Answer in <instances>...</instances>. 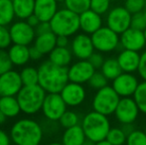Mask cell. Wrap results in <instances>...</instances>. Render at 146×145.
Masks as SVG:
<instances>
[{
  "label": "cell",
  "mask_w": 146,
  "mask_h": 145,
  "mask_svg": "<svg viewBox=\"0 0 146 145\" xmlns=\"http://www.w3.org/2000/svg\"><path fill=\"white\" fill-rule=\"evenodd\" d=\"M100 72L104 75V77L108 79V81H113L114 79H116L119 75H121L123 72L121 70L119 63L117 61V59L113 58H108L104 61V65H102Z\"/></svg>",
  "instance_id": "28"
},
{
  "label": "cell",
  "mask_w": 146,
  "mask_h": 145,
  "mask_svg": "<svg viewBox=\"0 0 146 145\" xmlns=\"http://www.w3.org/2000/svg\"><path fill=\"white\" fill-rule=\"evenodd\" d=\"M67 107L61 93H47L41 111L50 121H59L62 115L67 111Z\"/></svg>",
  "instance_id": "9"
},
{
  "label": "cell",
  "mask_w": 146,
  "mask_h": 145,
  "mask_svg": "<svg viewBox=\"0 0 146 145\" xmlns=\"http://www.w3.org/2000/svg\"><path fill=\"white\" fill-rule=\"evenodd\" d=\"M138 73L140 77H142L144 81H146V51L141 54L140 56V63H139L138 67Z\"/></svg>",
  "instance_id": "43"
},
{
  "label": "cell",
  "mask_w": 146,
  "mask_h": 145,
  "mask_svg": "<svg viewBox=\"0 0 146 145\" xmlns=\"http://www.w3.org/2000/svg\"><path fill=\"white\" fill-rule=\"evenodd\" d=\"M84 145H88V144H87V143H85V144H84Z\"/></svg>",
  "instance_id": "56"
},
{
  "label": "cell",
  "mask_w": 146,
  "mask_h": 145,
  "mask_svg": "<svg viewBox=\"0 0 146 145\" xmlns=\"http://www.w3.org/2000/svg\"><path fill=\"white\" fill-rule=\"evenodd\" d=\"M35 32H36V36L49 33V32H53L50 22H40L39 25L35 28Z\"/></svg>",
  "instance_id": "42"
},
{
  "label": "cell",
  "mask_w": 146,
  "mask_h": 145,
  "mask_svg": "<svg viewBox=\"0 0 146 145\" xmlns=\"http://www.w3.org/2000/svg\"><path fill=\"white\" fill-rule=\"evenodd\" d=\"M124 7L131 14L143 12L146 7V0H125Z\"/></svg>",
  "instance_id": "37"
},
{
  "label": "cell",
  "mask_w": 146,
  "mask_h": 145,
  "mask_svg": "<svg viewBox=\"0 0 146 145\" xmlns=\"http://www.w3.org/2000/svg\"><path fill=\"white\" fill-rule=\"evenodd\" d=\"M12 67H13V64L10 61L8 52L6 50L0 49V75L12 70Z\"/></svg>",
  "instance_id": "40"
},
{
  "label": "cell",
  "mask_w": 146,
  "mask_h": 145,
  "mask_svg": "<svg viewBox=\"0 0 146 145\" xmlns=\"http://www.w3.org/2000/svg\"><path fill=\"white\" fill-rule=\"evenodd\" d=\"M8 55L13 66L22 67L25 66L31 60L29 46L13 44L8 48Z\"/></svg>",
  "instance_id": "21"
},
{
  "label": "cell",
  "mask_w": 146,
  "mask_h": 145,
  "mask_svg": "<svg viewBox=\"0 0 146 145\" xmlns=\"http://www.w3.org/2000/svg\"><path fill=\"white\" fill-rule=\"evenodd\" d=\"M127 135L122 128L119 127H112L110 128L106 140L112 145H123L126 142Z\"/></svg>",
  "instance_id": "31"
},
{
  "label": "cell",
  "mask_w": 146,
  "mask_h": 145,
  "mask_svg": "<svg viewBox=\"0 0 146 145\" xmlns=\"http://www.w3.org/2000/svg\"><path fill=\"white\" fill-rule=\"evenodd\" d=\"M140 56L136 51H131L123 49L119 53L117 57V61L119 63L122 72L124 73H133L135 71H138L139 63H140Z\"/></svg>",
  "instance_id": "20"
},
{
  "label": "cell",
  "mask_w": 146,
  "mask_h": 145,
  "mask_svg": "<svg viewBox=\"0 0 146 145\" xmlns=\"http://www.w3.org/2000/svg\"><path fill=\"white\" fill-rule=\"evenodd\" d=\"M96 71V70L88 62V60H79L68 68L69 81L83 85L90 81Z\"/></svg>",
  "instance_id": "15"
},
{
  "label": "cell",
  "mask_w": 146,
  "mask_h": 145,
  "mask_svg": "<svg viewBox=\"0 0 146 145\" xmlns=\"http://www.w3.org/2000/svg\"><path fill=\"white\" fill-rule=\"evenodd\" d=\"M108 79L104 77V73L102 72H98V71H96L94 75H92V77L90 79V81H88V83L92 89L98 91V89L106 87L108 85Z\"/></svg>",
  "instance_id": "34"
},
{
  "label": "cell",
  "mask_w": 146,
  "mask_h": 145,
  "mask_svg": "<svg viewBox=\"0 0 146 145\" xmlns=\"http://www.w3.org/2000/svg\"><path fill=\"white\" fill-rule=\"evenodd\" d=\"M57 2H58V3H60V2H65L66 0H56Z\"/></svg>",
  "instance_id": "51"
},
{
  "label": "cell",
  "mask_w": 146,
  "mask_h": 145,
  "mask_svg": "<svg viewBox=\"0 0 146 145\" xmlns=\"http://www.w3.org/2000/svg\"><path fill=\"white\" fill-rule=\"evenodd\" d=\"M50 24L52 31L57 36L71 37L81 29L80 15L66 7L57 11V13L50 21Z\"/></svg>",
  "instance_id": "5"
},
{
  "label": "cell",
  "mask_w": 146,
  "mask_h": 145,
  "mask_svg": "<svg viewBox=\"0 0 146 145\" xmlns=\"http://www.w3.org/2000/svg\"><path fill=\"white\" fill-rule=\"evenodd\" d=\"M86 141H87V136L82 125L80 124L73 127L66 128L62 136L63 145H84Z\"/></svg>",
  "instance_id": "22"
},
{
  "label": "cell",
  "mask_w": 146,
  "mask_h": 145,
  "mask_svg": "<svg viewBox=\"0 0 146 145\" xmlns=\"http://www.w3.org/2000/svg\"><path fill=\"white\" fill-rule=\"evenodd\" d=\"M60 93L67 105L73 107L82 105L87 97V93L83 85L73 81H69Z\"/></svg>",
  "instance_id": "16"
},
{
  "label": "cell",
  "mask_w": 146,
  "mask_h": 145,
  "mask_svg": "<svg viewBox=\"0 0 146 145\" xmlns=\"http://www.w3.org/2000/svg\"><path fill=\"white\" fill-rule=\"evenodd\" d=\"M15 16L20 20H26L34 14L35 0H12Z\"/></svg>",
  "instance_id": "26"
},
{
  "label": "cell",
  "mask_w": 146,
  "mask_h": 145,
  "mask_svg": "<svg viewBox=\"0 0 146 145\" xmlns=\"http://www.w3.org/2000/svg\"><path fill=\"white\" fill-rule=\"evenodd\" d=\"M11 137L5 130L0 128V145H11Z\"/></svg>",
  "instance_id": "45"
},
{
  "label": "cell",
  "mask_w": 146,
  "mask_h": 145,
  "mask_svg": "<svg viewBox=\"0 0 146 145\" xmlns=\"http://www.w3.org/2000/svg\"><path fill=\"white\" fill-rule=\"evenodd\" d=\"M135 103L141 112L146 114V81L139 83L134 95H133Z\"/></svg>",
  "instance_id": "32"
},
{
  "label": "cell",
  "mask_w": 146,
  "mask_h": 145,
  "mask_svg": "<svg viewBox=\"0 0 146 145\" xmlns=\"http://www.w3.org/2000/svg\"><path fill=\"white\" fill-rule=\"evenodd\" d=\"M110 1H117V0H110Z\"/></svg>",
  "instance_id": "55"
},
{
  "label": "cell",
  "mask_w": 146,
  "mask_h": 145,
  "mask_svg": "<svg viewBox=\"0 0 146 145\" xmlns=\"http://www.w3.org/2000/svg\"><path fill=\"white\" fill-rule=\"evenodd\" d=\"M145 44L146 39L143 31L130 27L120 34V45L123 49L138 52L144 48Z\"/></svg>",
  "instance_id": "17"
},
{
  "label": "cell",
  "mask_w": 146,
  "mask_h": 145,
  "mask_svg": "<svg viewBox=\"0 0 146 145\" xmlns=\"http://www.w3.org/2000/svg\"><path fill=\"white\" fill-rule=\"evenodd\" d=\"M26 22H27L28 24H29L30 26H32L33 28H36L37 26L39 25V23H40V20H39V18L37 17L35 14H32L31 16H29V17L27 18V19L25 20Z\"/></svg>",
  "instance_id": "46"
},
{
  "label": "cell",
  "mask_w": 146,
  "mask_h": 145,
  "mask_svg": "<svg viewBox=\"0 0 146 145\" xmlns=\"http://www.w3.org/2000/svg\"><path fill=\"white\" fill-rule=\"evenodd\" d=\"M73 59V53L71 49L68 47H58L57 46L52 52L49 54V61L54 63L60 67H67L71 64Z\"/></svg>",
  "instance_id": "24"
},
{
  "label": "cell",
  "mask_w": 146,
  "mask_h": 145,
  "mask_svg": "<svg viewBox=\"0 0 146 145\" xmlns=\"http://www.w3.org/2000/svg\"><path fill=\"white\" fill-rule=\"evenodd\" d=\"M15 17L12 0H0V25H10Z\"/></svg>",
  "instance_id": "27"
},
{
  "label": "cell",
  "mask_w": 146,
  "mask_h": 145,
  "mask_svg": "<svg viewBox=\"0 0 146 145\" xmlns=\"http://www.w3.org/2000/svg\"><path fill=\"white\" fill-rule=\"evenodd\" d=\"M88 60V62L92 65V67H94L96 70L102 69V65H104V61H106L100 53H94Z\"/></svg>",
  "instance_id": "41"
},
{
  "label": "cell",
  "mask_w": 146,
  "mask_h": 145,
  "mask_svg": "<svg viewBox=\"0 0 146 145\" xmlns=\"http://www.w3.org/2000/svg\"><path fill=\"white\" fill-rule=\"evenodd\" d=\"M22 83L24 85H33L39 83L38 69L34 67H25L20 72Z\"/></svg>",
  "instance_id": "29"
},
{
  "label": "cell",
  "mask_w": 146,
  "mask_h": 145,
  "mask_svg": "<svg viewBox=\"0 0 146 145\" xmlns=\"http://www.w3.org/2000/svg\"><path fill=\"white\" fill-rule=\"evenodd\" d=\"M139 107L135 103L134 99L121 97L117 107L114 111L116 119L121 124H132L139 115Z\"/></svg>",
  "instance_id": "11"
},
{
  "label": "cell",
  "mask_w": 146,
  "mask_h": 145,
  "mask_svg": "<svg viewBox=\"0 0 146 145\" xmlns=\"http://www.w3.org/2000/svg\"><path fill=\"white\" fill-rule=\"evenodd\" d=\"M0 110L7 118H13L19 115L21 107L16 97H0Z\"/></svg>",
  "instance_id": "25"
},
{
  "label": "cell",
  "mask_w": 146,
  "mask_h": 145,
  "mask_svg": "<svg viewBox=\"0 0 146 145\" xmlns=\"http://www.w3.org/2000/svg\"><path fill=\"white\" fill-rule=\"evenodd\" d=\"M132 14L124 6H116L110 9L106 15V26L117 34H122L130 28Z\"/></svg>",
  "instance_id": "8"
},
{
  "label": "cell",
  "mask_w": 146,
  "mask_h": 145,
  "mask_svg": "<svg viewBox=\"0 0 146 145\" xmlns=\"http://www.w3.org/2000/svg\"><path fill=\"white\" fill-rule=\"evenodd\" d=\"M29 51H30V58H31V60H33V61H39L44 57V55H43L34 45L29 47Z\"/></svg>",
  "instance_id": "44"
},
{
  "label": "cell",
  "mask_w": 146,
  "mask_h": 145,
  "mask_svg": "<svg viewBox=\"0 0 146 145\" xmlns=\"http://www.w3.org/2000/svg\"><path fill=\"white\" fill-rule=\"evenodd\" d=\"M69 43V37L57 36V46L58 47H68Z\"/></svg>",
  "instance_id": "47"
},
{
  "label": "cell",
  "mask_w": 146,
  "mask_h": 145,
  "mask_svg": "<svg viewBox=\"0 0 146 145\" xmlns=\"http://www.w3.org/2000/svg\"><path fill=\"white\" fill-rule=\"evenodd\" d=\"M47 95L40 85H24L16 95L21 111L27 115L36 114L42 109L43 103Z\"/></svg>",
  "instance_id": "4"
},
{
  "label": "cell",
  "mask_w": 146,
  "mask_h": 145,
  "mask_svg": "<svg viewBox=\"0 0 146 145\" xmlns=\"http://www.w3.org/2000/svg\"><path fill=\"white\" fill-rule=\"evenodd\" d=\"M143 13H144V15H145V18H146V7H145L144 11H143Z\"/></svg>",
  "instance_id": "52"
},
{
  "label": "cell",
  "mask_w": 146,
  "mask_h": 145,
  "mask_svg": "<svg viewBox=\"0 0 146 145\" xmlns=\"http://www.w3.org/2000/svg\"><path fill=\"white\" fill-rule=\"evenodd\" d=\"M94 47L96 51L100 53H110L115 50L120 44L119 34L111 30L110 27H104L90 35Z\"/></svg>",
  "instance_id": "7"
},
{
  "label": "cell",
  "mask_w": 146,
  "mask_h": 145,
  "mask_svg": "<svg viewBox=\"0 0 146 145\" xmlns=\"http://www.w3.org/2000/svg\"><path fill=\"white\" fill-rule=\"evenodd\" d=\"M64 3L66 8L79 15L90 9V0H66Z\"/></svg>",
  "instance_id": "30"
},
{
  "label": "cell",
  "mask_w": 146,
  "mask_h": 145,
  "mask_svg": "<svg viewBox=\"0 0 146 145\" xmlns=\"http://www.w3.org/2000/svg\"><path fill=\"white\" fill-rule=\"evenodd\" d=\"M138 85V79L132 73L123 72L112 81V87L120 97H133Z\"/></svg>",
  "instance_id": "13"
},
{
  "label": "cell",
  "mask_w": 146,
  "mask_h": 145,
  "mask_svg": "<svg viewBox=\"0 0 146 145\" xmlns=\"http://www.w3.org/2000/svg\"><path fill=\"white\" fill-rule=\"evenodd\" d=\"M59 122L64 128H70L79 124L80 117L75 111L67 110V111L62 115V117L60 118Z\"/></svg>",
  "instance_id": "33"
},
{
  "label": "cell",
  "mask_w": 146,
  "mask_h": 145,
  "mask_svg": "<svg viewBox=\"0 0 146 145\" xmlns=\"http://www.w3.org/2000/svg\"><path fill=\"white\" fill-rule=\"evenodd\" d=\"M120 101V97L117 95L114 89L110 85L96 91L92 99V109L102 114L108 116L115 111L117 105Z\"/></svg>",
  "instance_id": "6"
},
{
  "label": "cell",
  "mask_w": 146,
  "mask_h": 145,
  "mask_svg": "<svg viewBox=\"0 0 146 145\" xmlns=\"http://www.w3.org/2000/svg\"><path fill=\"white\" fill-rule=\"evenodd\" d=\"M144 132H145V134H146V126H145V129H144Z\"/></svg>",
  "instance_id": "54"
},
{
  "label": "cell",
  "mask_w": 146,
  "mask_h": 145,
  "mask_svg": "<svg viewBox=\"0 0 146 145\" xmlns=\"http://www.w3.org/2000/svg\"><path fill=\"white\" fill-rule=\"evenodd\" d=\"M94 145H112L110 144V142L108 141L106 139L102 140V141H100V142H96V143H94Z\"/></svg>",
  "instance_id": "49"
},
{
  "label": "cell",
  "mask_w": 146,
  "mask_h": 145,
  "mask_svg": "<svg viewBox=\"0 0 146 145\" xmlns=\"http://www.w3.org/2000/svg\"><path fill=\"white\" fill-rule=\"evenodd\" d=\"M24 87L20 73L10 70L0 75V97H16Z\"/></svg>",
  "instance_id": "12"
},
{
  "label": "cell",
  "mask_w": 146,
  "mask_h": 145,
  "mask_svg": "<svg viewBox=\"0 0 146 145\" xmlns=\"http://www.w3.org/2000/svg\"><path fill=\"white\" fill-rule=\"evenodd\" d=\"M94 47L92 37L86 33L78 34L74 37L71 43V51L79 60H88L94 53Z\"/></svg>",
  "instance_id": "14"
},
{
  "label": "cell",
  "mask_w": 146,
  "mask_h": 145,
  "mask_svg": "<svg viewBox=\"0 0 146 145\" xmlns=\"http://www.w3.org/2000/svg\"><path fill=\"white\" fill-rule=\"evenodd\" d=\"M34 46L44 56L49 55L57 47V35L54 32H49V33L36 36Z\"/></svg>",
  "instance_id": "23"
},
{
  "label": "cell",
  "mask_w": 146,
  "mask_h": 145,
  "mask_svg": "<svg viewBox=\"0 0 146 145\" xmlns=\"http://www.w3.org/2000/svg\"><path fill=\"white\" fill-rule=\"evenodd\" d=\"M39 83L47 93H60L69 83L67 67H60L51 61H45L39 66Z\"/></svg>",
  "instance_id": "1"
},
{
  "label": "cell",
  "mask_w": 146,
  "mask_h": 145,
  "mask_svg": "<svg viewBox=\"0 0 146 145\" xmlns=\"http://www.w3.org/2000/svg\"><path fill=\"white\" fill-rule=\"evenodd\" d=\"M58 11L56 0H35L34 14L41 22H50Z\"/></svg>",
  "instance_id": "19"
},
{
  "label": "cell",
  "mask_w": 146,
  "mask_h": 145,
  "mask_svg": "<svg viewBox=\"0 0 146 145\" xmlns=\"http://www.w3.org/2000/svg\"><path fill=\"white\" fill-rule=\"evenodd\" d=\"M48 145H63V143H60V142H52V143H49Z\"/></svg>",
  "instance_id": "50"
},
{
  "label": "cell",
  "mask_w": 146,
  "mask_h": 145,
  "mask_svg": "<svg viewBox=\"0 0 146 145\" xmlns=\"http://www.w3.org/2000/svg\"><path fill=\"white\" fill-rule=\"evenodd\" d=\"M126 145H146V134L144 131L134 129L127 135Z\"/></svg>",
  "instance_id": "35"
},
{
  "label": "cell",
  "mask_w": 146,
  "mask_h": 145,
  "mask_svg": "<svg viewBox=\"0 0 146 145\" xmlns=\"http://www.w3.org/2000/svg\"><path fill=\"white\" fill-rule=\"evenodd\" d=\"M14 145H16V144H14Z\"/></svg>",
  "instance_id": "57"
},
{
  "label": "cell",
  "mask_w": 146,
  "mask_h": 145,
  "mask_svg": "<svg viewBox=\"0 0 146 145\" xmlns=\"http://www.w3.org/2000/svg\"><path fill=\"white\" fill-rule=\"evenodd\" d=\"M12 44L11 35L10 31L7 28V26L0 25V49L1 50H6L9 48Z\"/></svg>",
  "instance_id": "39"
},
{
  "label": "cell",
  "mask_w": 146,
  "mask_h": 145,
  "mask_svg": "<svg viewBox=\"0 0 146 145\" xmlns=\"http://www.w3.org/2000/svg\"><path fill=\"white\" fill-rule=\"evenodd\" d=\"M110 0H90V9L100 15H104L110 11Z\"/></svg>",
  "instance_id": "36"
},
{
  "label": "cell",
  "mask_w": 146,
  "mask_h": 145,
  "mask_svg": "<svg viewBox=\"0 0 146 145\" xmlns=\"http://www.w3.org/2000/svg\"><path fill=\"white\" fill-rule=\"evenodd\" d=\"M81 125L85 131L87 139L92 143L106 139V136L111 128L108 116L94 110L84 116Z\"/></svg>",
  "instance_id": "3"
},
{
  "label": "cell",
  "mask_w": 146,
  "mask_h": 145,
  "mask_svg": "<svg viewBox=\"0 0 146 145\" xmlns=\"http://www.w3.org/2000/svg\"><path fill=\"white\" fill-rule=\"evenodd\" d=\"M11 40L13 44L29 46L34 43L36 38L35 28L30 26L25 20L14 22L9 28Z\"/></svg>",
  "instance_id": "10"
},
{
  "label": "cell",
  "mask_w": 146,
  "mask_h": 145,
  "mask_svg": "<svg viewBox=\"0 0 146 145\" xmlns=\"http://www.w3.org/2000/svg\"><path fill=\"white\" fill-rule=\"evenodd\" d=\"M130 27L137 30H140V31H144L146 28V18L143 12L132 14Z\"/></svg>",
  "instance_id": "38"
},
{
  "label": "cell",
  "mask_w": 146,
  "mask_h": 145,
  "mask_svg": "<svg viewBox=\"0 0 146 145\" xmlns=\"http://www.w3.org/2000/svg\"><path fill=\"white\" fill-rule=\"evenodd\" d=\"M6 120H7V117H6V115L1 111V110H0V126L3 125V124L6 122Z\"/></svg>",
  "instance_id": "48"
},
{
  "label": "cell",
  "mask_w": 146,
  "mask_h": 145,
  "mask_svg": "<svg viewBox=\"0 0 146 145\" xmlns=\"http://www.w3.org/2000/svg\"><path fill=\"white\" fill-rule=\"evenodd\" d=\"M9 134L16 145H40L43 139V128L36 120L21 118L12 125Z\"/></svg>",
  "instance_id": "2"
},
{
  "label": "cell",
  "mask_w": 146,
  "mask_h": 145,
  "mask_svg": "<svg viewBox=\"0 0 146 145\" xmlns=\"http://www.w3.org/2000/svg\"><path fill=\"white\" fill-rule=\"evenodd\" d=\"M143 32H144V36H145V39H146V28H145V30Z\"/></svg>",
  "instance_id": "53"
},
{
  "label": "cell",
  "mask_w": 146,
  "mask_h": 145,
  "mask_svg": "<svg viewBox=\"0 0 146 145\" xmlns=\"http://www.w3.org/2000/svg\"><path fill=\"white\" fill-rule=\"evenodd\" d=\"M102 27V15L88 9L80 15V28L84 33L92 35Z\"/></svg>",
  "instance_id": "18"
}]
</instances>
